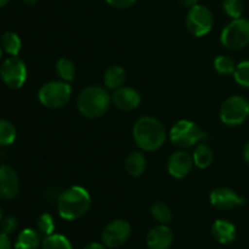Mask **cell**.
I'll return each mask as SVG.
<instances>
[{"label": "cell", "instance_id": "6da1fadb", "mask_svg": "<svg viewBox=\"0 0 249 249\" xmlns=\"http://www.w3.org/2000/svg\"><path fill=\"white\" fill-rule=\"evenodd\" d=\"M133 138L139 148L147 152L157 151L167 140V131L162 122L151 116L140 117L134 123Z\"/></svg>", "mask_w": 249, "mask_h": 249}, {"label": "cell", "instance_id": "7a4b0ae2", "mask_svg": "<svg viewBox=\"0 0 249 249\" xmlns=\"http://www.w3.org/2000/svg\"><path fill=\"white\" fill-rule=\"evenodd\" d=\"M91 197L82 186H71L61 192L57 198L58 214L65 220H77L89 212Z\"/></svg>", "mask_w": 249, "mask_h": 249}, {"label": "cell", "instance_id": "3957f363", "mask_svg": "<svg viewBox=\"0 0 249 249\" xmlns=\"http://www.w3.org/2000/svg\"><path fill=\"white\" fill-rule=\"evenodd\" d=\"M111 102V95L107 91V88L101 85H89L78 95L77 107L83 117L96 119L108 111Z\"/></svg>", "mask_w": 249, "mask_h": 249}, {"label": "cell", "instance_id": "277c9868", "mask_svg": "<svg viewBox=\"0 0 249 249\" xmlns=\"http://www.w3.org/2000/svg\"><path fill=\"white\" fill-rule=\"evenodd\" d=\"M173 145L179 148H189L196 146L207 139V134L195 122L190 119L178 121L169 131Z\"/></svg>", "mask_w": 249, "mask_h": 249}, {"label": "cell", "instance_id": "5b68a950", "mask_svg": "<svg viewBox=\"0 0 249 249\" xmlns=\"http://www.w3.org/2000/svg\"><path fill=\"white\" fill-rule=\"evenodd\" d=\"M72 96V87L65 80H51L41 85L38 99L44 107L57 109L66 106Z\"/></svg>", "mask_w": 249, "mask_h": 249}, {"label": "cell", "instance_id": "8992f818", "mask_svg": "<svg viewBox=\"0 0 249 249\" xmlns=\"http://www.w3.org/2000/svg\"><path fill=\"white\" fill-rule=\"evenodd\" d=\"M223 46L229 50H241L249 44V19L235 18L223 29L220 36Z\"/></svg>", "mask_w": 249, "mask_h": 249}, {"label": "cell", "instance_id": "52a82bcc", "mask_svg": "<svg viewBox=\"0 0 249 249\" xmlns=\"http://www.w3.org/2000/svg\"><path fill=\"white\" fill-rule=\"evenodd\" d=\"M219 117L225 125H240L249 117V101L238 95L228 97L221 105Z\"/></svg>", "mask_w": 249, "mask_h": 249}, {"label": "cell", "instance_id": "ba28073f", "mask_svg": "<svg viewBox=\"0 0 249 249\" xmlns=\"http://www.w3.org/2000/svg\"><path fill=\"white\" fill-rule=\"evenodd\" d=\"M214 18L211 10L204 5H195L186 15V27L192 36H204L213 28Z\"/></svg>", "mask_w": 249, "mask_h": 249}, {"label": "cell", "instance_id": "9c48e42d", "mask_svg": "<svg viewBox=\"0 0 249 249\" xmlns=\"http://www.w3.org/2000/svg\"><path fill=\"white\" fill-rule=\"evenodd\" d=\"M0 78L11 89H19L27 80V67L18 56H10L0 66Z\"/></svg>", "mask_w": 249, "mask_h": 249}, {"label": "cell", "instance_id": "30bf717a", "mask_svg": "<svg viewBox=\"0 0 249 249\" xmlns=\"http://www.w3.org/2000/svg\"><path fill=\"white\" fill-rule=\"evenodd\" d=\"M130 224L123 219H117V220L111 221L105 226V229L102 230L101 238L106 247L117 248L121 247L128 241V238L130 237Z\"/></svg>", "mask_w": 249, "mask_h": 249}, {"label": "cell", "instance_id": "8fae6325", "mask_svg": "<svg viewBox=\"0 0 249 249\" xmlns=\"http://www.w3.org/2000/svg\"><path fill=\"white\" fill-rule=\"evenodd\" d=\"M209 202L213 207L220 211H229L245 204V198L229 187L214 189L209 195Z\"/></svg>", "mask_w": 249, "mask_h": 249}, {"label": "cell", "instance_id": "7c38bea8", "mask_svg": "<svg viewBox=\"0 0 249 249\" xmlns=\"http://www.w3.org/2000/svg\"><path fill=\"white\" fill-rule=\"evenodd\" d=\"M194 167V158L185 151H177L168 160V173L174 179H184L191 173Z\"/></svg>", "mask_w": 249, "mask_h": 249}, {"label": "cell", "instance_id": "4fadbf2b", "mask_svg": "<svg viewBox=\"0 0 249 249\" xmlns=\"http://www.w3.org/2000/svg\"><path fill=\"white\" fill-rule=\"evenodd\" d=\"M112 104L121 111L130 112L138 108L141 104V95L138 90L130 87H121L111 95Z\"/></svg>", "mask_w": 249, "mask_h": 249}, {"label": "cell", "instance_id": "5bb4252c", "mask_svg": "<svg viewBox=\"0 0 249 249\" xmlns=\"http://www.w3.org/2000/svg\"><path fill=\"white\" fill-rule=\"evenodd\" d=\"M19 191V179L14 168L0 165V198L12 199Z\"/></svg>", "mask_w": 249, "mask_h": 249}, {"label": "cell", "instance_id": "9a60e30c", "mask_svg": "<svg viewBox=\"0 0 249 249\" xmlns=\"http://www.w3.org/2000/svg\"><path fill=\"white\" fill-rule=\"evenodd\" d=\"M146 243L150 249H169L173 243L172 230L164 224L155 226L148 231Z\"/></svg>", "mask_w": 249, "mask_h": 249}, {"label": "cell", "instance_id": "2e32d148", "mask_svg": "<svg viewBox=\"0 0 249 249\" xmlns=\"http://www.w3.org/2000/svg\"><path fill=\"white\" fill-rule=\"evenodd\" d=\"M236 233L237 231H236L235 225L225 219H218L214 221L213 226H212V235L221 245L233 242L236 238Z\"/></svg>", "mask_w": 249, "mask_h": 249}, {"label": "cell", "instance_id": "e0dca14e", "mask_svg": "<svg viewBox=\"0 0 249 249\" xmlns=\"http://www.w3.org/2000/svg\"><path fill=\"white\" fill-rule=\"evenodd\" d=\"M146 165H147V160L141 151H134L129 153L125 160L126 173L134 178L142 175L146 170Z\"/></svg>", "mask_w": 249, "mask_h": 249}, {"label": "cell", "instance_id": "ac0fdd59", "mask_svg": "<svg viewBox=\"0 0 249 249\" xmlns=\"http://www.w3.org/2000/svg\"><path fill=\"white\" fill-rule=\"evenodd\" d=\"M126 79V72L121 66H109L104 74V84L107 89H118L123 87Z\"/></svg>", "mask_w": 249, "mask_h": 249}, {"label": "cell", "instance_id": "d6986e66", "mask_svg": "<svg viewBox=\"0 0 249 249\" xmlns=\"http://www.w3.org/2000/svg\"><path fill=\"white\" fill-rule=\"evenodd\" d=\"M194 164L196 165L199 169H206L209 165L213 163L214 160V153L213 150L211 148V146L207 145L204 142L197 143L196 147L194 150Z\"/></svg>", "mask_w": 249, "mask_h": 249}, {"label": "cell", "instance_id": "ffe728a7", "mask_svg": "<svg viewBox=\"0 0 249 249\" xmlns=\"http://www.w3.org/2000/svg\"><path fill=\"white\" fill-rule=\"evenodd\" d=\"M40 235L33 229H24L18 233L15 242L16 249H38L40 246Z\"/></svg>", "mask_w": 249, "mask_h": 249}, {"label": "cell", "instance_id": "44dd1931", "mask_svg": "<svg viewBox=\"0 0 249 249\" xmlns=\"http://www.w3.org/2000/svg\"><path fill=\"white\" fill-rule=\"evenodd\" d=\"M0 46L2 50L10 56H18L19 51H21V39H19L18 34L15 32H6L2 34L1 41H0Z\"/></svg>", "mask_w": 249, "mask_h": 249}, {"label": "cell", "instance_id": "7402d4cb", "mask_svg": "<svg viewBox=\"0 0 249 249\" xmlns=\"http://www.w3.org/2000/svg\"><path fill=\"white\" fill-rule=\"evenodd\" d=\"M56 72L60 75L61 80L71 83L75 78V66L74 62L70 58L61 57L56 62Z\"/></svg>", "mask_w": 249, "mask_h": 249}, {"label": "cell", "instance_id": "603a6c76", "mask_svg": "<svg viewBox=\"0 0 249 249\" xmlns=\"http://www.w3.org/2000/svg\"><path fill=\"white\" fill-rule=\"evenodd\" d=\"M151 215L153 216L155 220H157L160 224H169L172 221V211L168 207V204H165L164 202H155V203L151 206Z\"/></svg>", "mask_w": 249, "mask_h": 249}, {"label": "cell", "instance_id": "cb8c5ba5", "mask_svg": "<svg viewBox=\"0 0 249 249\" xmlns=\"http://www.w3.org/2000/svg\"><path fill=\"white\" fill-rule=\"evenodd\" d=\"M43 249H72L70 240L60 233H53V235L45 236L41 243Z\"/></svg>", "mask_w": 249, "mask_h": 249}, {"label": "cell", "instance_id": "d4e9b609", "mask_svg": "<svg viewBox=\"0 0 249 249\" xmlns=\"http://www.w3.org/2000/svg\"><path fill=\"white\" fill-rule=\"evenodd\" d=\"M16 140V128L11 122L0 119V146H10Z\"/></svg>", "mask_w": 249, "mask_h": 249}, {"label": "cell", "instance_id": "484cf974", "mask_svg": "<svg viewBox=\"0 0 249 249\" xmlns=\"http://www.w3.org/2000/svg\"><path fill=\"white\" fill-rule=\"evenodd\" d=\"M236 62L233 61V58H231L230 56L220 55L214 60V70L219 73V74L229 75L233 74L236 70Z\"/></svg>", "mask_w": 249, "mask_h": 249}, {"label": "cell", "instance_id": "4316f807", "mask_svg": "<svg viewBox=\"0 0 249 249\" xmlns=\"http://www.w3.org/2000/svg\"><path fill=\"white\" fill-rule=\"evenodd\" d=\"M223 9L225 14L232 19L240 18L245 11V4L243 0H224Z\"/></svg>", "mask_w": 249, "mask_h": 249}, {"label": "cell", "instance_id": "83f0119b", "mask_svg": "<svg viewBox=\"0 0 249 249\" xmlns=\"http://www.w3.org/2000/svg\"><path fill=\"white\" fill-rule=\"evenodd\" d=\"M233 78H235L236 83L240 84L241 87L249 88V60L240 62L236 66Z\"/></svg>", "mask_w": 249, "mask_h": 249}, {"label": "cell", "instance_id": "f1b7e54d", "mask_svg": "<svg viewBox=\"0 0 249 249\" xmlns=\"http://www.w3.org/2000/svg\"><path fill=\"white\" fill-rule=\"evenodd\" d=\"M36 226H38L39 232L45 236L53 235V230H55V223H53V216L48 213H44L39 216Z\"/></svg>", "mask_w": 249, "mask_h": 249}, {"label": "cell", "instance_id": "f546056e", "mask_svg": "<svg viewBox=\"0 0 249 249\" xmlns=\"http://www.w3.org/2000/svg\"><path fill=\"white\" fill-rule=\"evenodd\" d=\"M17 226H18V221H17V219L15 216H6V218H2V220L0 221L1 231L6 233V235L14 233L17 230Z\"/></svg>", "mask_w": 249, "mask_h": 249}, {"label": "cell", "instance_id": "4dcf8cb0", "mask_svg": "<svg viewBox=\"0 0 249 249\" xmlns=\"http://www.w3.org/2000/svg\"><path fill=\"white\" fill-rule=\"evenodd\" d=\"M107 4L109 6L114 7V9H128V7L133 6L136 2V0H106Z\"/></svg>", "mask_w": 249, "mask_h": 249}, {"label": "cell", "instance_id": "1f68e13d", "mask_svg": "<svg viewBox=\"0 0 249 249\" xmlns=\"http://www.w3.org/2000/svg\"><path fill=\"white\" fill-rule=\"evenodd\" d=\"M0 249H11V241L9 235L0 231Z\"/></svg>", "mask_w": 249, "mask_h": 249}, {"label": "cell", "instance_id": "d6a6232c", "mask_svg": "<svg viewBox=\"0 0 249 249\" xmlns=\"http://www.w3.org/2000/svg\"><path fill=\"white\" fill-rule=\"evenodd\" d=\"M179 1L184 7H189V9H191V7H194L195 5H197L198 0H179Z\"/></svg>", "mask_w": 249, "mask_h": 249}, {"label": "cell", "instance_id": "836d02e7", "mask_svg": "<svg viewBox=\"0 0 249 249\" xmlns=\"http://www.w3.org/2000/svg\"><path fill=\"white\" fill-rule=\"evenodd\" d=\"M243 158H245V162L249 165V140L245 145V148H243Z\"/></svg>", "mask_w": 249, "mask_h": 249}, {"label": "cell", "instance_id": "e575fe53", "mask_svg": "<svg viewBox=\"0 0 249 249\" xmlns=\"http://www.w3.org/2000/svg\"><path fill=\"white\" fill-rule=\"evenodd\" d=\"M84 249H106V248H105L102 245H100V243L92 242V243H89V245H88Z\"/></svg>", "mask_w": 249, "mask_h": 249}, {"label": "cell", "instance_id": "d590c367", "mask_svg": "<svg viewBox=\"0 0 249 249\" xmlns=\"http://www.w3.org/2000/svg\"><path fill=\"white\" fill-rule=\"evenodd\" d=\"M22 1H23L24 4H27V5H34V4H36V2H38V0H22Z\"/></svg>", "mask_w": 249, "mask_h": 249}, {"label": "cell", "instance_id": "8d00e7d4", "mask_svg": "<svg viewBox=\"0 0 249 249\" xmlns=\"http://www.w3.org/2000/svg\"><path fill=\"white\" fill-rule=\"evenodd\" d=\"M10 0H0V7H4L9 4Z\"/></svg>", "mask_w": 249, "mask_h": 249}, {"label": "cell", "instance_id": "74e56055", "mask_svg": "<svg viewBox=\"0 0 249 249\" xmlns=\"http://www.w3.org/2000/svg\"><path fill=\"white\" fill-rule=\"evenodd\" d=\"M2 220V209H1V207H0V221Z\"/></svg>", "mask_w": 249, "mask_h": 249}, {"label": "cell", "instance_id": "f35d334b", "mask_svg": "<svg viewBox=\"0 0 249 249\" xmlns=\"http://www.w3.org/2000/svg\"><path fill=\"white\" fill-rule=\"evenodd\" d=\"M1 55H2V48L0 46V58H1Z\"/></svg>", "mask_w": 249, "mask_h": 249}, {"label": "cell", "instance_id": "ab89813d", "mask_svg": "<svg viewBox=\"0 0 249 249\" xmlns=\"http://www.w3.org/2000/svg\"><path fill=\"white\" fill-rule=\"evenodd\" d=\"M248 118H249V117H248Z\"/></svg>", "mask_w": 249, "mask_h": 249}]
</instances>
